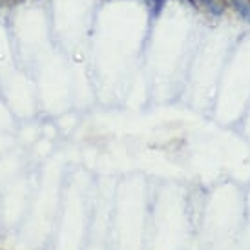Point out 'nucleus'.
I'll list each match as a JSON object with an SVG mask.
<instances>
[{"label": "nucleus", "mask_w": 250, "mask_h": 250, "mask_svg": "<svg viewBox=\"0 0 250 250\" xmlns=\"http://www.w3.org/2000/svg\"><path fill=\"white\" fill-rule=\"evenodd\" d=\"M227 4H229V0H205L207 9H208L212 15H215V17H219V15L225 11Z\"/></svg>", "instance_id": "obj_1"}, {"label": "nucleus", "mask_w": 250, "mask_h": 250, "mask_svg": "<svg viewBox=\"0 0 250 250\" xmlns=\"http://www.w3.org/2000/svg\"><path fill=\"white\" fill-rule=\"evenodd\" d=\"M232 2V6L236 9L239 17H243V21H247L250 24V6L247 0H230Z\"/></svg>", "instance_id": "obj_2"}, {"label": "nucleus", "mask_w": 250, "mask_h": 250, "mask_svg": "<svg viewBox=\"0 0 250 250\" xmlns=\"http://www.w3.org/2000/svg\"><path fill=\"white\" fill-rule=\"evenodd\" d=\"M187 4H192V6H195V0H185Z\"/></svg>", "instance_id": "obj_3"}]
</instances>
